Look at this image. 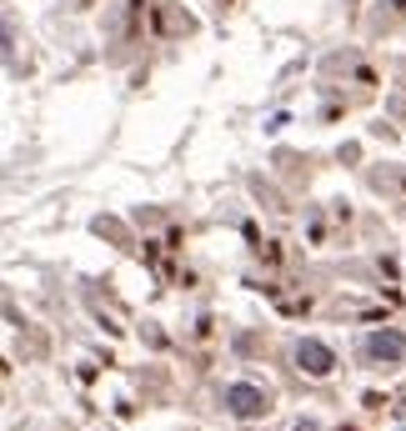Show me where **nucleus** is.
<instances>
[{
  "instance_id": "1",
  "label": "nucleus",
  "mask_w": 406,
  "mask_h": 431,
  "mask_svg": "<svg viewBox=\"0 0 406 431\" xmlns=\"http://www.w3.org/2000/svg\"><path fill=\"white\" fill-rule=\"evenodd\" d=\"M226 406L236 416H261L266 412V392H261V386H251V381H236V386H226Z\"/></svg>"
},
{
  "instance_id": "2",
  "label": "nucleus",
  "mask_w": 406,
  "mask_h": 431,
  "mask_svg": "<svg viewBox=\"0 0 406 431\" xmlns=\"http://www.w3.org/2000/svg\"><path fill=\"white\" fill-rule=\"evenodd\" d=\"M296 366H301L306 376H331L336 356H331V346H321V341H301V346H296Z\"/></svg>"
},
{
  "instance_id": "3",
  "label": "nucleus",
  "mask_w": 406,
  "mask_h": 431,
  "mask_svg": "<svg viewBox=\"0 0 406 431\" xmlns=\"http://www.w3.org/2000/svg\"><path fill=\"white\" fill-rule=\"evenodd\" d=\"M367 351H371L376 361H406V336H401V331H371Z\"/></svg>"
},
{
  "instance_id": "4",
  "label": "nucleus",
  "mask_w": 406,
  "mask_h": 431,
  "mask_svg": "<svg viewBox=\"0 0 406 431\" xmlns=\"http://www.w3.org/2000/svg\"><path fill=\"white\" fill-rule=\"evenodd\" d=\"M341 431H356V426H341Z\"/></svg>"
}]
</instances>
